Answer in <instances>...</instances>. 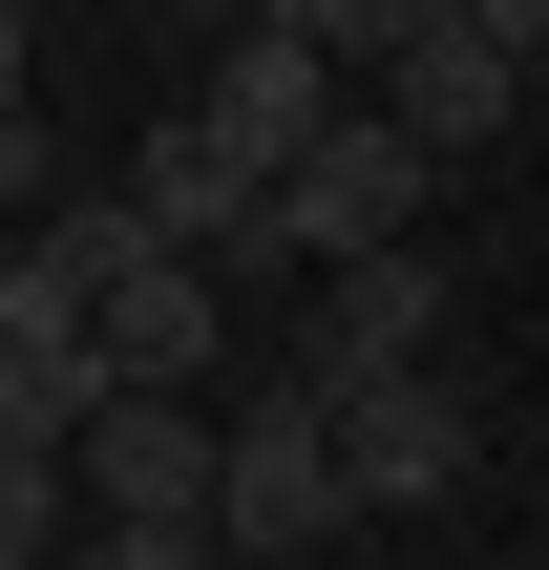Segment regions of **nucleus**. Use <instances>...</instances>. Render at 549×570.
<instances>
[{
    "mask_svg": "<svg viewBox=\"0 0 549 570\" xmlns=\"http://www.w3.org/2000/svg\"><path fill=\"white\" fill-rule=\"evenodd\" d=\"M42 233L85 254V338H106V381H127V402H190V381H212V338H233V296H212L190 254H148V233H127V190H106V212H42Z\"/></svg>",
    "mask_w": 549,
    "mask_h": 570,
    "instance_id": "nucleus-1",
    "label": "nucleus"
},
{
    "mask_svg": "<svg viewBox=\"0 0 549 570\" xmlns=\"http://www.w3.org/2000/svg\"><path fill=\"white\" fill-rule=\"evenodd\" d=\"M423 190H444V148H402V106H339V127L275 169V254H317V275L423 254Z\"/></svg>",
    "mask_w": 549,
    "mask_h": 570,
    "instance_id": "nucleus-2",
    "label": "nucleus"
},
{
    "mask_svg": "<svg viewBox=\"0 0 549 570\" xmlns=\"http://www.w3.org/2000/svg\"><path fill=\"white\" fill-rule=\"evenodd\" d=\"M360 508H339V423L275 381V402H233V465H212V550L233 570H296V550H339Z\"/></svg>",
    "mask_w": 549,
    "mask_h": 570,
    "instance_id": "nucleus-3",
    "label": "nucleus"
},
{
    "mask_svg": "<svg viewBox=\"0 0 549 570\" xmlns=\"http://www.w3.org/2000/svg\"><path fill=\"white\" fill-rule=\"evenodd\" d=\"M127 233H148V254H190V275H233V254H275V169H254L212 106H169V127H148V190H127Z\"/></svg>",
    "mask_w": 549,
    "mask_h": 570,
    "instance_id": "nucleus-4",
    "label": "nucleus"
},
{
    "mask_svg": "<svg viewBox=\"0 0 549 570\" xmlns=\"http://www.w3.org/2000/svg\"><path fill=\"white\" fill-rule=\"evenodd\" d=\"M423 338H444V275H423V254H360V275H317V338H296V402L339 423V402L423 381Z\"/></svg>",
    "mask_w": 549,
    "mask_h": 570,
    "instance_id": "nucleus-5",
    "label": "nucleus"
},
{
    "mask_svg": "<svg viewBox=\"0 0 549 570\" xmlns=\"http://www.w3.org/2000/svg\"><path fill=\"white\" fill-rule=\"evenodd\" d=\"M465 465H487V423H465L444 381H381V402H339V508H360V529H402V508H444Z\"/></svg>",
    "mask_w": 549,
    "mask_h": 570,
    "instance_id": "nucleus-6",
    "label": "nucleus"
},
{
    "mask_svg": "<svg viewBox=\"0 0 549 570\" xmlns=\"http://www.w3.org/2000/svg\"><path fill=\"white\" fill-rule=\"evenodd\" d=\"M212 465H233L212 402H106V423H85V508H106V529H212Z\"/></svg>",
    "mask_w": 549,
    "mask_h": 570,
    "instance_id": "nucleus-7",
    "label": "nucleus"
},
{
    "mask_svg": "<svg viewBox=\"0 0 549 570\" xmlns=\"http://www.w3.org/2000/svg\"><path fill=\"white\" fill-rule=\"evenodd\" d=\"M381 106H402V148H508V106H529V42H487V21H423L402 63H381Z\"/></svg>",
    "mask_w": 549,
    "mask_h": 570,
    "instance_id": "nucleus-8",
    "label": "nucleus"
},
{
    "mask_svg": "<svg viewBox=\"0 0 549 570\" xmlns=\"http://www.w3.org/2000/svg\"><path fill=\"white\" fill-rule=\"evenodd\" d=\"M212 127H233L254 169H296V148L339 127V63H317L296 21H233V63H212Z\"/></svg>",
    "mask_w": 549,
    "mask_h": 570,
    "instance_id": "nucleus-9",
    "label": "nucleus"
},
{
    "mask_svg": "<svg viewBox=\"0 0 549 570\" xmlns=\"http://www.w3.org/2000/svg\"><path fill=\"white\" fill-rule=\"evenodd\" d=\"M127 381H106V338H0V444H42V465H85V423H106Z\"/></svg>",
    "mask_w": 549,
    "mask_h": 570,
    "instance_id": "nucleus-10",
    "label": "nucleus"
},
{
    "mask_svg": "<svg viewBox=\"0 0 549 570\" xmlns=\"http://www.w3.org/2000/svg\"><path fill=\"white\" fill-rule=\"evenodd\" d=\"M63 508H85V465H42V444H0V570H63V550H85Z\"/></svg>",
    "mask_w": 549,
    "mask_h": 570,
    "instance_id": "nucleus-11",
    "label": "nucleus"
},
{
    "mask_svg": "<svg viewBox=\"0 0 549 570\" xmlns=\"http://www.w3.org/2000/svg\"><path fill=\"white\" fill-rule=\"evenodd\" d=\"M423 21H444V0H296V42H317V63H402Z\"/></svg>",
    "mask_w": 549,
    "mask_h": 570,
    "instance_id": "nucleus-12",
    "label": "nucleus"
},
{
    "mask_svg": "<svg viewBox=\"0 0 549 570\" xmlns=\"http://www.w3.org/2000/svg\"><path fill=\"white\" fill-rule=\"evenodd\" d=\"M63 570H233V550H212V529H85Z\"/></svg>",
    "mask_w": 549,
    "mask_h": 570,
    "instance_id": "nucleus-13",
    "label": "nucleus"
},
{
    "mask_svg": "<svg viewBox=\"0 0 549 570\" xmlns=\"http://www.w3.org/2000/svg\"><path fill=\"white\" fill-rule=\"evenodd\" d=\"M21 190H42V106H0V212H21Z\"/></svg>",
    "mask_w": 549,
    "mask_h": 570,
    "instance_id": "nucleus-14",
    "label": "nucleus"
},
{
    "mask_svg": "<svg viewBox=\"0 0 549 570\" xmlns=\"http://www.w3.org/2000/svg\"><path fill=\"white\" fill-rule=\"evenodd\" d=\"M444 21H487V42H529V21H549V0H444Z\"/></svg>",
    "mask_w": 549,
    "mask_h": 570,
    "instance_id": "nucleus-15",
    "label": "nucleus"
},
{
    "mask_svg": "<svg viewBox=\"0 0 549 570\" xmlns=\"http://www.w3.org/2000/svg\"><path fill=\"white\" fill-rule=\"evenodd\" d=\"M0 106H21V0H0Z\"/></svg>",
    "mask_w": 549,
    "mask_h": 570,
    "instance_id": "nucleus-16",
    "label": "nucleus"
}]
</instances>
